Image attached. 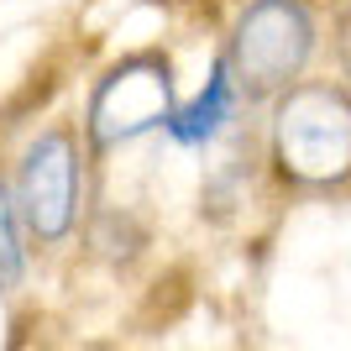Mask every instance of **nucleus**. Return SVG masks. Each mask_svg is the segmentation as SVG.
I'll return each mask as SVG.
<instances>
[{
	"label": "nucleus",
	"instance_id": "1",
	"mask_svg": "<svg viewBox=\"0 0 351 351\" xmlns=\"http://www.w3.org/2000/svg\"><path fill=\"white\" fill-rule=\"evenodd\" d=\"M309 53H315V21L299 0H252L236 21L226 69L252 95H273L304 73Z\"/></svg>",
	"mask_w": 351,
	"mask_h": 351
},
{
	"label": "nucleus",
	"instance_id": "2",
	"mask_svg": "<svg viewBox=\"0 0 351 351\" xmlns=\"http://www.w3.org/2000/svg\"><path fill=\"white\" fill-rule=\"evenodd\" d=\"M278 162L299 184L346 178L351 162V110L346 95L330 84L293 89L278 110Z\"/></svg>",
	"mask_w": 351,
	"mask_h": 351
},
{
	"label": "nucleus",
	"instance_id": "3",
	"mask_svg": "<svg viewBox=\"0 0 351 351\" xmlns=\"http://www.w3.org/2000/svg\"><path fill=\"white\" fill-rule=\"evenodd\" d=\"M79 210V152L69 132H43L16 173V215L37 241H63Z\"/></svg>",
	"mask_w": 351,
	"mask_h": 351
},
{
	"label": "nucleus",
	"instance_id": "4",
	"mask_svg": "<svg viewBox=\"0 0 351 351\" xmlns=\"http://www.w3.org/2000/svg\"><path fill=\"white\" fill-rule=\"evenodd\" d=\"M168 110H173L168 63L162 58H132L100 79L95 100H89V136H95V147L132 142V136L162 126Z\"/></svg>",
	"mask_w": 351,
	"mask_h": 351
},
{
	"label": "nucleus",
	"instance_id": "5",
	"mask_svg": "<svg viewBox=\"0 0 351 351\" xmlns=\"http://www.w3.org/2000/svg\"><path fill=\"white\" fill-rule=\"evenodd\" d=\"M231 121V69L226 63H215V73H210V84L194 95L189 105H178V110H168V132H173V142H184V147H199V142H210V136L220 132Z\"/></svg>",
	"mask_w": 351,
	"mask_h": 351
},
{
	"label": "nucleus",
	"instance_id": "6",
	"mask_svg": "<svg viewBox=\"0 0 351 351\" xmlns=\"http://www.w3.org/2000/svg\"><path fill=\"white\" fill-rule=\"evenodd\" d=\"M21 283V215H16L11 189L0 184V289Z\"/></svg>",
	"mask_w": 351,
	"mask_h": 351
}]
</instances>
